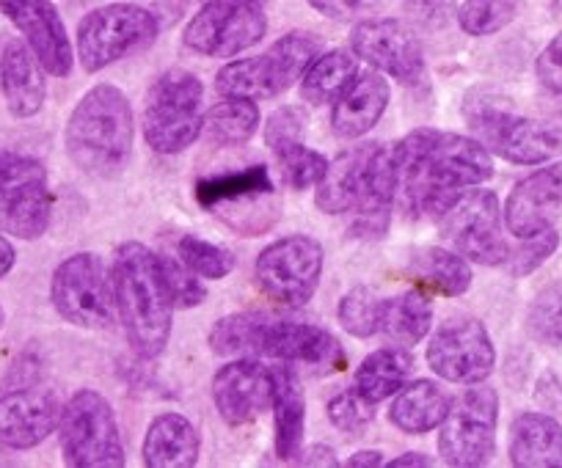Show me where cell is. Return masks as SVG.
<instances>
[{
	"mask_svg": "<svg viewBox=\"0 0 562 468\" xmlns=\"http://www.w3.org/2000/svg\"><path fill=\"white\" fill-rule=\"evenodd\" d=\"M394 198L414 218L439 220L467 187L494 176L491 152L477 138L419 127L392 147Z\"/></svg>",
	"mask_w": 562,
	"mask_h": 468,
	"instance_id": "6da1fadb",
	"label": "cell"
},
{
	"mask_svg": "<svg viewBox=\"0 0 562 468\" xmlns=\"http://www.w3.org/2000/svg\"><path fill=\"white\" fill-rule=\"evenodd\" d=\"M315 204L326 215L353 213V238L381 240L392 220L394 163L386 144H361L328 160L315 185Z\"/></svg>",
	"mask_w": 562,
	"mask_h": 468,
	"instance_id": "7a4b0ae2",
	"label": "cell"
},
{
	"mask_svg": "<svg viewBox=\"0 0 562 468\" xmlns=\"http://www.w3.org/2000/svg\"><path fill=\"white\" fill-rule=\"evenodd\" d=\"M111 284L119 320L135 353L158 358L171 339V317L177 309L160 256L135 240L122 243L113 254Z\"/></svg>",
	"mask_w": 562,
	"mask_h": 468,
	"instance_id": "3957f363",
	"label": "cell"
},
{
	"mask_svg": "<svg viewBox=\"0 0 562 468\" xmlns=\"http://www.w3.org/2000/svg\"><path fill=\"white\" fill-rule=\"evenodd\" d=\"M210 350L224 358H279L310 367H334L342 362V350L326 328L279 320L262 311L221 317L210 328Z\"/></svg>",
	"mask_w": 562,
	"mask_h": 468,
	"instance_id": "277c9868",
	"label": "cell"
},
{
	"mask_svg": "<svg viewBox=\"0 0 562 468\" xmlns=\"http://www.w3.org/2000/svg\"><path fill=\"white\" fill-rule=\"evenodd\" d=\"M64 141L69 160L80 171L94 176L116 174L133 149V107L124 91L111 83H97L86 91L69 113Z\"/></svg>",
	"mask_w": 562,
	"mask_h": 468,
	"instance_id": "5b68a950",
	"label": "cell"
},
{
	"mask_svg": "<svg viewBox=\"0 0 562 468\" xmlns=\"http://www.w3.org/2000/svg\"><path fill=\"white\" fill-rule=\"evenodd\" d=\"M323 53L321 39L306 31H293L281 36L262 56L232 61L215 75V89L224 96H243V100H273L284 94L312 61Z\"/></svg>",
	"mask_w": 562,
	"mask_h": 468,
	"instance_id": "8992f818",
	"label": "cell"
},
{
	"mask_svg": "<svg viewBox=\"0 0 562 468\" xmlns=\"http://www.w3.org/2000/svg\"><path fill=\"white\" fill-rule=\"evenodd\" d=\"M204 85L188 69H169L153 83L144 105V138L158 155H180L202 138Z\"/></svg>",
	"mask_w": 562,
	"mask_h": 468,
	"instance_id": "52a82bcc",
	"label": "cell"
},
{
	"mask_svg": "<svg viewBox=\"0 0 562 468\" xmlns=\"http://www.w3.org/2000/svg\"><path fill=\"white\" fill-rule=\"evenodd\" d=\"M64 463L72 468H122L124 444L113 408L100 391H75L58 419Z\"/></svg>",
	"mask_w": 562,
	"mask_h": 468,
	"instance_id": "ba28073f",
	"label": "cell"
},
{
	"mask_svg": "<svg viewBox=\"0 0 562 468\" xmlns=\"http://www.w3.org/2000/svg\"><path fill=\"white\" fill-rule=\"evenodd\" d=\"M160 23L138 3H108L86 14L78 25V58L86 72H100L119 58L153 45Z\"/></svg>",
	"mask_w": 562,
	"mask_h": 468,
	"instance_id": "9c48e42d",
	"label": "cell"
},
{
	"mask_svg": "<svg viewBox=\"0 0 562 468\" xmlns=\"http://www.w3.org/2000/svg\"><path fill=\"white\" fill-rule=\"evenodd\" d=\"M53 218L47 169L36 158L0 149V231L18 240H40Z\"/></svg>",
	"mask_w": 562,
	"mask_h": 468,
	"instance_id": "30bf717a",
	"label": "cell"
},
{
	"mask_svg": "<svg viewBox=\"0 0 562 468\" xmlns=\"http://www.w3.org/2000/svg\"><path fill=\"white\" fill-rule=\"evenodd\" d=\"M467 122L472 127L474 138L491 155L507 160V163H549L562 149V127L502 111V107L491 105V102H472V105H467Z\"/></svg>",
	"mask_w": 562,
	"mask_h": 468,
	"instance_id": "8fae6325",
	"label": "cell"
},
{
	"mask_svg": "<svg viewBox=\"0 0 562 468\" xmlns=\"http://www.w3.org/2000/svg\"><path fill=\"white\" fill-rule=\"evenodd\" d=\"M496 424L499 395L485 380L472 384V389L450 402L439 424V455L456 468L485 466L496 452Z\"/></svg>",
	"mask_w": 562,
	"mask_h": 468,
	"instance_id": "7c38bea8",
	"label": "cell"
},
{
	"mask_svg": "<svg viewBox=\"0 0 562 468\" xmlns=\"http://www.w3.org/2000/svg\"><path fill=\"white\" fill-rule=\"evenodd\" d=\"M326 254L323 246L310 235H290L270 243L254 265V278L265 298L279 306L299 309L315 298L321 287Z\"/></svg>",
	"mask_w": 562,
	"mask_h": 468,
	"instance_id": "4fadbf2b",
	"label": "cell"
},
{
	"mask_svg": "<svg viewBox=\"0 0 562 468\" xmlns=\"http://www.w3.org/2000/svg\"><path fill=\"white\" fill-rule=\"evenodd\" d=\"M50 300L69 326L102 331L113 322L116 300L105 265L91 251L67 256L50 282Z\"/></svg>",
	"mask_w": 562,
	"mask_h": 468,
	"instance_id": "5bb4252c",
	"label": "cell"
},
{
	"mask_svg": "<svg viewBox=\"0 0 562 468\" xmlns=\"http://www.w3.org/2000/svg\"><path fill=\"white\" fill-rule=\"evenodd\" d=\"M439 229L452 251L477 265H505L510 254L502 238V207L494 191H463L441 213Z\"/></svg>",
	"mask_w": 562,
	"mask_h": 468,
	"instance_id": "9a60e30c",
	"label": "cell"
},
{
	"mask_svg": "<svg viewBox=\"0 0 562 468\" xmlns=\"http://www.w3.org/2000/svg\"><path fill=\"white\" fill-rule=\"evenodd\" d=\"M268 31L262 3L248 0H204L182 31L188 50L207 58H232L259 45Z\"/></svg>",
	"mask_w": 562,
	"mask_h": 468,
	"instance_id": "2e32d148",
	"label": "cell"
},
{
	"mask_svg": "<svg viewBox=\"0 0 562 468\" xmlns=\"http://www.w3.org/2000/svg\"><path fill=\"white\" fill-rule=\"evenodd\" d=\"M428 367L450 384L472 386L488 380L496 367L488 328L474 317H452L441 322L430 336Z\"/></svg>",
	"mask_w": 562,
	"mask_h": 468,
	"instance_id": "e0dca14e",
	"label": "cell"
},
{
	"mask_svg": "<svg viewBox=\"0 0 562 468\" xmlns=\"http://www.w3.org/2000/svg\"><path fill=\"white\" fill-rule=\"evenodd\" d=\"M350 50L378 72L414 85L425 78V53L414 25L403 20L364 18L350 31Z\"/></svg>",
	"mask_w": 562,
	"mask_h": 468,
	"instance_id": "ac0fdd59",
	"label": "cell"
},
{
	"mask_svg": "<svg viewBox=\"0 0 562 468\" xmlns=\"http://www.w3.org/2000/svg\"><path fill=\"white\" fill-rule=\"evenodd\" d=\"M281 373L259 358H237L215 373L213 402L229 427H243L270 411L281 386Z\"/></svg>",
	"mask_w": 562,
	"mask_h": 468,
	"instance_id": "d6986e66",
	"label": "cell"
},
{
	"mask_svg": "<svg viewBox=\"0 0 562 468\" xmlns=\"http://www.w3.org/2000/svg\"><path fill=\"white\" fill-rule=\"evenodd\" d=\"M0 12L23 34L47 75L67 78L72 72V42L53 0H0Z\"/></svg>",
	"mask_w": 562,
	"mask_h": 468,
	"instance_id": "ffe728a7",
	"label": "cell"
},
{
	"mask_svg": "<svg viewBox=\"0 0 562 468\" xmlns=\"http://www.w3.org/2000/svg\"><path fill=\"white\" fill-rule=\"evenodd\" d=\"M562 215V160L524 176L507 196L502 220L513 238L527 240L554 229Z\"/></svg>",
	"mask_w": 562,
	"mask_h": 468,
	"instance_id": "44dd1931",
	"label": "cell"
},
{
	"mask_svg": "<svg viewBox=\"0 0 562 468\" xmlns=\"http://www.w3.org/2000/svg\"><path fill=\"white\" fill-rule=\"evenodd\" d=\"M61 419V402L53 391L20 386L0 397V444L9 449H34Z\"/></svg>",
	"mask_w": 562,
	"mask_h": 468,
	"instance_id": "7402d4cb",
	"label": "cell"
},
{
	"mask_svg": "<svg viewBox=\"0 0 562 468\" xmlns=\"http://www.w3.org/2000/svg\"><path fill=\"white\" fill-rule=\"evenodd\" d=\"M389 100H392V89H389V80L383 78V72H378V69L356 72V78L334 100V133L342 141H356V138L367 136L386 113Z\"/></svg>",
	"mask_w": 562,
	"mask_h": 468,
	"instance_id": "603a6c76",
	"label": "cell"
},
{
	"mask_svg": "<svg viewBox=\"0 0 562 468\" xmlns=\"http://www.w3.org/2000/svg\"><path fill=\"white\" fill-rule=\"evenodd\" d=\"M0 89L14 119H31L45 107V67L25 42L12 39L0 58Z\"/></svg>",
	"mask_w": 562,
	"mask_h": 468,
	"instance_id": "cb8c5ba5",
	"label": "cell"
},
{
	"mask_svg": "<svg viewBox=\"0 0 562 468\" xmlns=\"http://www.w3.org/2000/svg\"><path fill=\"white\" fill-rule=\"evenodd\" d=\"M199 430L182 413H160L149 422L144 435V466L149 468H191L199 463Z\"/></svg>",
	"mask_w": 562,
	"mask_h": 468,
	"instance_id": "d4e9b609",
	"label": "cell"
},
{
	"mask_svg": "<svg viewBox=\"0 0 562 468\" xmlns=\"http://www.w3.org/2000/svg\"><path fill=\"white\" fill-rule=\"evenodd\" d=\"M507 455L518 468H562V424L549 413H521L510 424Z\"/></svg>",
	"mask_w": 562,
	"mask_h": 468,
	"instance_id": "484cf974",
	"label": "cell"
},
{
	"mask_svg": "<svg viewBox=\"0 0 562 468\" xmlns=\"http://www.w3.org/2000/svg\"><path fill=\"white\" fill-rule=\"evenodd\" d=\"M450 402V395L436 380H411L394 395L389 422L408 435H425L445 422Z\"/></svg>",
	"mask_w": 562,
	"mask_h": 468,
	"instance_id": "4316f807",
	"label": "cell"
},
{
	"mask_svg": "<svg viewBox=\"0 0 562 468\" xmlns=\"http://www.w3.org/2000/svg\"><path fill=\"white\" fill-rule=\"evenodd\" d=\"M411 369H414V358H411V353L403 344L378 347L372 350L370 356L361 362V367L356 369L353 389L359 391L367 402L378 406V402L394 397L405 384H408Z\"/></svg>",
	"mask_w": 562,
	"mask_h": 468,
	"instance_id": "83f0119b",
	"label": "cell"
},
{
	"mask_svg": "<svg viewBox=\"0 0 562 468\" xmlns=\"http://www.w3.org/2000/svg\"><path fill=\"white\" fill-rule=\"evenodd\" d=\"M434 326V304L422 289H408L394 298L381 300V317H378V333L394 344H419Z\"/></svg>",
	"mask_w": 562,
	"mask_h": 468,
	"instance_id": "f1b7e54d",
	"label": "cell"
},
{
	"mask_svg": "<svg viewBox=\"0 0 562 468\" xmlns=\"http://www.w3.org/2000/svg\"><path fill=\"white\" fill-rule=\"evenodd\" d=\"M411 273L419 278L422 287L430 293L458 298L472 287V267L458 251L439 249V246H425L411 254Z\"/></svg>",
	"mask_w": 562,
	"mask_h": 468,
	"instance_id": "f546056e",
	"label": "cell"
},
{
	"mask_svg": "<svg viewBox=\"0 0 562 468\" xmlns=\"http://www.w3.org/2000/svg\"><path fill=\"white\" fill-rule=\"evenodd\" d=\"M193 193H196V202L202 207L215 209L226 207V204L257 202V198L270 196L273 193V182H270V174L265 165H251L246 171H229V174L199 180Z\"/></svg>",
	"mask_w": 562,
	"mask_h": 468,
	"instance_id": "4dcf8cb0",
	"label": "cell"
},
{
	"mask_svg": "<svg viewBox=\"0 0 562 468\" xmlns=\"http://www.w3.org/2000/svg\"><path fill=\"white\" fill-rule=\"evenodd\" d=\"M259 130V107L254 100L224 96L204 113L202 136L215 147H240Z\"/></svg>",
	"mask_w": 562,
	"mask_h": 468,
	"instance_id": "1f68e13d",
	"label": "cell"
},
{
	"mask_svg": "<svg viewBox=\"0 0 562 468\" xmlns=\"http://www.w3.org/2000/svg\"><path fill=\"white\" fill-rule=\"evenodd\" d=\"M359 72V58L353 50L321 53L301 75V96L310 105H326L342 94L345 85Z\"/></svg>",
	"mask_w": 562,
	"mask_h": 468,
	"instance_id": "d6a6232c",
	"label": "cell"
},
{
	"mask_svg": "<svg viewBox=\"0 0 562 468\" xmlns=\"http://www.w3.org/2000/svg\"><path fill=\"white\" fill-rule=\"evenodd\" d=\"M276 411V455L281 460H293L301 455L306 427V400L299 389V380L290 369L281 373L279 395L273 402Z\"/></svg>",
	"mask_w": 562,
	"mask_h": 468,
	"instance_id": "836d02e7",
	"label": "cell"
},
{
	"mask_svg": "<svg viewBox=\"0 0 562 468\" xmlns=\"http://www.w3.org/2000/svg\"><path fill=\"white\" fill-rule=\"evenodd\" d=\"M527 331L546 347H562V278L535 295L527 309Z\"/></svg>",
	"mask_w": 562,
	"mask_h": 468,
	"instance_id": "e575fe53",
	"label": "cell"
},
{
	"mask_svg": "<svg viewBox=\"0 0 562 468\" xmlns=\"http://www.w3.org/2000/svg\"><path fill=\"white\" fill-rule=\"evenodd\" d=\"M177 256L196 273L199 278H210V282H221V278L229 276L237 267L235 254L229 249L218 243H210V240L196 238V235H186L177 246Z\"/></svg>",
	"mask_w": 562,
	"mask_h": 468,
	"instance_id": "d590c367",
	"label": "cell"
},
{
	"mask_svg": "<svg viewBox=\"0 0 562 468\" xmlns=\"http://www.w3.org/2000/svg\"><path fill=\"white\" fill-rule=\"evenodd\" d=\"M518 14V0H467L458 7V25L469 36H491L510 25Z\"/></svg>",
	"mask_w": 562,
	"mask_h": 468,
	"instance_id": "8d00e7d4",
	"label": "cell"
},
{
	"mask_svg": "<svg viewBox=\"0 0 562 468\" xmlns=\"http://www.w3.org/2000/svg\"><path fill=\"white\" fill-rule=\"evenodd\" d=\"M339 326L356 339H370L378 333V317H381V300L367 287H353L339 300Z\"/></svg>",
	"mask_w": 562,
	"mask_h": 468,
	"instance_id": "74e56055",
	"label": "cell"
},
{
	"mask_svg": "<svg viewBox=\"0 0 562 468\" xmlns=\"http://www.w3.org/2000/svg\"><path fill=\"white\" fill-rule=\"evenodd\" d=\"M281 165V176L293 191H310L317 182L323 180L328 169V160L323 158L315 149L304 147V144H295V147L284 149L281 155H276Z\"/></svg>",
	"mask_w": 562,
	"mask_h": 468,
	"instance_id": "f35d334b",
	"label": "cell"
},
{
	"mask_svg": "<svg viewBox=\"0 0 562 468\" xmlns=\"http://www.w3.org/2000/svg\"><path fill=\"white\" fill-rule=\"evenodd\" d=\"M326 411H328V419H331L334 427L342 430V433H348V435H353V438L364 435V430L370 427L372 419H375L372 402H367L356 389L339 391L337 397H331Z\"/></svg>",
	"mask_w": 562,
	"mask_h": 468,
	"instance_id": "ab89813d",
	"label": "cell"
},
{
	"mask_svg": "<svg viewBox=\"0 0 562 468\" xmlns=\"http://www.w3.org/2000/svg\"><path fill=\"white\" fill-rule=\"evenodd\" d=\"M160 267H164L166 284H169L171 300H175L177 309H193V306H202L207 298V287L202 284V278L180 260V256H160Z\"/></svg>",
	"mask_w": 562,
	"mask_h": 468,
	"instance_id": "60d3db41",
	"label": "cell"
},
{
	"mask_svg": "<svg viewBox=\"0 0 562 468\" xmlns=\"http://www.w3.org/2000/svg\"><path fill=\"white\" fill-rule=\"evenodd\" d=\"M304 130H306V113L299 105H284L276 107L270 113L268 125H265V144L270 147V152L281 155L284 149L295 147V144H304Z\"/></svg>",
	"mask_w": 562,
	"mask_h": 468,
	"instance_id": "b9f144b4",
	"label": "cell"
},
{
	"mask_svg": "<svg viewBox=\"0 0 562 468\" xmlns=\"http://www.w3.org/2000/svg\"><path fill=\"white\" fill-rule=\"evenodd\" d=\"M560 246V235L554 229H546L535 238L524 240V246H518L516 251H510L505 260V267L510 271V276H529V273L538 271L546 260L557 251Z\"/></svg>",
	"mask_w": 562,
	"mask_h": 468,
	"instance_id": "7bdbcfd3",
	"label": "cell"
},
{
	"mask_svg": "<svg viewBox=\"0 0 562 468\" xmlns=\"http://www.w3.org/2000/svg\"><path fill=\"white\" fill-rule=\"evenodd\" d=\"M408 25L422 31H445L458 18V0H405Z\"/></svg>",
	"mask_w": 562,
	"mask_h": 468,
	"instance_id": "ee69618b",
	"label": "cell"
},
{
	"mask_svg": "<svg viewBox=\"0 0 562 468\" xmlns=\"http://www.w3.org/2000/svg\"><path fill=\"white\" fill-rule=\"evenodd\" d=\"M310 7L337 23H356L375 12L378 0H310Z\"/></svg>",
	"mask_w": 562,
	"mask_h": 468,
	"instance_id": "f6af8a7d",
	"label": "cell"
},
{
	"mask_svg": "<svg viewBox=\"0 0 562 468\" xmlns=\"http://www.w3.org/2000/svg\"><path fill=\"white\" fill-rule=\"evenodd\" d=\"M535 72H538V80L546 89L562 96V31L543 47L538 64H535Z\"/></svg>",
	"mask_w": 562,
	"mask_h": 468,
	"instance_id": "bcb514c9",
	"label": "cell"
},
{
	"mask_svg": "<svg viewBox=\"0 0 562 468\" xmlns=\"http://www.w3.org/2000/svg\"><path fill=\"white\" fill-rule=\"evenodd\" d=\"M301 463H304V466H339L331 446H323V444H315L306 452H301Z\"/></svg>",
	"mask_w": 562,
	"mask_h": 468,
	"instance_id": "7dc6e473",
	"label": "cell"
},
{
	"mask_svg": "<svg viewBox=\"0 0 562 468\" xmlns=\"http://www.w3.org/2000/svg\"><path fill=\"white\" fill-rule=\"evenodd\" d=\"M350 468H378L383 466V452L378 449H361L353 457H348Z\"/></svg>",
	"mask_w": 562,
	"mask_h": 468,
	"instance_id": "c3c4849f",
	"label": "cell"
},
{
	"mask_svg": "<svg viewBox=\"0 0 562 468\" xmlns=\"http://www.w3.org/2000/svg\"><path fill=\"white\" fill-rule=\"evenodd\" d=\"M14 262H18V251H14V246L0 235V278H7L9 273H12Z\"/></svg>",
	"mask_w": 562,
	"mask_h": 468,
	"instance_id": "681fc988",
	"label": "cell"
},
{
	"mask_svg": "<svg viewBox=\"0 0 562 468\" xmlns=\"http://www.w3.org/2000/svg\"><path fill=\"white\" fill-rule=\"evenodd\" d=\"M389 466L394 468H411V466H419V468H430L434 466V460H430L428 455H422V452H405V455L394 457Z\"/></svg>",
	"mask_w": 562,
	"mask_h": 468,
	"instance_id": "f907efd6",
	"label": "cell"
},
{
	"mask_svg": "<svg viewBox=\"0 0 562 468\" xmlns=\"http://www.w3.org/2000/svg\"><path fill=\"white\" fill-rule=\"evenodd\" d=\"M3 322H7V311H3V306H0V328H3Z\"/></svg>",
	"mask_w": 562,
	"mask_h": 468,
	"instance_id": "816d5d0a",
	"label": "cell"
},
{
	"mask_svg": "<svg viewBox=\"0 0 562 468\" xmlns=\"http://www.w3.org/2000/svg\"><path fill=\"white\" fill-rule=\"evenodd\" d=\"M202 3H204V0H202ZM248 3H265V0H248Z\"/></svg>",
	"mask_w": 562,
	"mask_h": 468,
	"instance_id": "f5cc1de1",
	"label": "cell"
}]
</instances>
